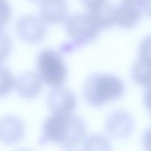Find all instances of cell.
I'll use <instances>...</instances> for the list:
<instances>
[{
  "instance_id": "1",
  "label": "cell",
  "mask_w": 151,
  "mask_h": 151,
  "mask_svg": "<svg viewBox=\"0 0 151 151\" xmlns=\"http://www.w3.org/2000/svg\"><path fill=\"white\" fill-rule=\"evenodd\" d=\"M43 130L46 141L67 147L79 145L84 139L86 131L83 120L71 114H53L46 120Z\"/></svg>"
},
{
  "instance_id": "6",
  "label": "cell",
  "mask_w": 151,
  "mask_h": 151,
  "mask_svg": "<svg viewBox=\"0 0 151 151\" xmlns=\"http://www.w3.org/2000/svg\"><path fill=\"white\" fill-rule=\"evenodd\" d=\"M47 101L53 114L59 115L71 114L76 104L74 94L68 89L60 86L50 91Z\"/></svg>"
},
{
  "instance_id": "7",
  "label": "cell",
  "mask_w": 151,
  "mask_h": 151,
  "mask_svg": "<svg viewBox=\"0 0 151 151\" xmlns=\"http://www.w3.org/2000/svg\"><path fill=\"white\" fill-rule=\"evenodd\" d=\"M134 81L140 85L149 87L150 82V40L145 38L139 47V58L132 70Z\"/></svg>"
},
{
  "instance_id": "11",
  "label": "cell",
  "mask_w": 151,
  "mask_h": 151,
  "mask_svg": "<svg viewBox=\"0 0 151 151\" xmlns=\"http://www.w3.org/2000/svg\"><path fill=\"white\" fill-rule=\"evenodd\" d=\"M133 120L125 111H116L109 117L106 122L107 131L111 136L124 138L129 136L133 131Z\"/></svg>"
},
{
  "instance_id": "14",
  "label": "cell",
  "mask_w": 151,
  "mask_h": 151,
  "mask_svg": "<svg viewBox=\"0 0 151 151\" xmlns=\"http://www.w3.org/2000/svg\"><path fill=\"white\" fill-rule=\"evenodd\" d=\"M15 84V80L11 71L6 68L0 66V98L10 93Z\"/></svg>"
},
{
  "instance_id": "17",
  "label": "cell",
  "mask_w": 151,
  "mask_h": 151,
  "mask_svg": "<svg viewBox=\"0 0 151 151\" xmlns=\"http://www.w3.org/2000/svg\"><path fill=\"white\" fill-rule=\"evenodd\" d=\"M10 5L6 0H0V30L7 24L11 17Z\"/></svg>"
},
{
  "instance_id": "16",
  "label": "cell",
  "mask_w": 151,
  "mask_h": 151,
  "mask_svg": "<svg viewBox=\"0 0 151 151\" xmlns=\"http://www.w3.org/2000/svg\"><path fill=\"white\" fill-rule=\"evenodd\" d=\"M84 147L88 150L89 148H104L109 147V141L106 137L101 136H93L90 137L86 140Z\"/></svg>"
},
{
  "instance_id": "8",
  "label": "cell",
  "mask_w": 151,
  "mask_h": 151,
  "mask_svg": "<svg viewBox=\"0 0 151 151\" xmlns=\"http://www.w3.org/2000/svg\"><path fill=\"white\" fill-rule=\"evenodd\" d=\"M40 17L45 23L58 24L66 22L68 10L66 0H43Z\"/></svg>"
},
{
  "instance_id": "3",
  "label": "cell",
  "mask_w": 151,
  "mask_h": 151,
  "mask_svg": "<svg viewBox=\"0 0 151 151\" xmlns=\"http://www.w3.org/2000/svg\"><path fill=\"white\" fill-rule=\"evenodd\" d=\"M66 29L71 42L62 47L65 52L85 45L96 39L100 29L90 14H80L68 17Z\"/></svg>"
},
{
  "instance_id": "5",
  "label": "cell",
  "mask_w": 151,
  "mask_h": 151,
  "mask_svg": "<svg viewBox=\"0 0 151 151\" xmlns=\"http://www.w3.org/2000/svg\"><path fill=\"white\" fill-rule=\"evenodd\" d=\"M17 30L20 37L31 44L39 43L46 34V28L40 17L33 15L23 17L17 22Z\"/></svg>"
},
{
  "instance_id": "13",
  "label": "cell",
  "mask_w": 151,
  "mask_h": 151,
  "mask_svg": "<svg viewBox=\"0 0 151 151\" xmlns=\"http://www.w3.org/2000/svg\"><path fill=\"white\" fill-rule=\"evenodd\" d=\"M116 7L106 1L99 8L89 14L92 16L100 29H108L116 23Z\"/></svg>"
},
{
  "instance_id": "10",
  "label": "cell",
  "mask_w": 151,
  "mask_h": 151,
  "mask_svg": "<svg viewBox=\"0 0 151 151\" xmlns=\"http://www.w3.org/2000/svg\"><path fill=\"white\" fill-rule=\"evenodd\" d=\"M144 14L136 3L122 0L116 9V22L122 28L130 29L137 25Z\"/></svg>"
},
{
  "instance_id": "12",
  "label": "cell",
  "mask_w": 151,
  "mask_h": 151,
  "mask_svg": "<svg viewBox=\"0 0 151 151\" xmlns=\"http://www.w3.org/2000/svg\"><path fill=\"white\" fill-rule=\"evenodd\" d=\"M16 86L19 93L24 98L32 99L37 97L43 86L42 78L35 72L22 74L17 78Z\"/></svg>"
},
{
  "instance_id": "9",
  "label": "cell",
  "mask_w": 151,
  "mask_h": 151,
  "mask_svg": "<svg viewBox=\"0 0 151 151\" xmlns=\"http://www.w3.org/2000/svg\"><path fill=\"white\" fill-rule=\"evenodd\" d=\"M24 125L16 116L7 115L0 119V140L7 145H14L23 137Z\"/></svg>"
},
{
  "instance_id": "19",
  "label": "cell",
  "mask_w": 151,
  "mask_h": 151,
  "mask_svg": "<svg viewBox=\"0 0 151 151\" xmlns=\"http://www.w3.org/2000/svg\"><path fill=\"white\" fill-rule=\"evenodd\" d=\"M30 1H34V2H41V1H43V0H30Z\"/></svg>"
},
{
  "instance_id": "2",
  "label": "cell",
  "mask_w": 151,
  "mask_h": 151,
  "mask_svg": "<svg viewBox=\"0 0 151 151\" xmlns=\"http://www.w3.org/2000/svg\"><path fill=\"white\" fill-rule=\"evenodd\" d=\"M122 80L112 75L95 74L88 77L84 87L87 102L94 107H100L107 102L118 99L124 93Z\"/></svg>"
},
{
  "instance_id": "4",
  "label": "cell",
  "mask_w": 151,
  "mask_h": 151,
  "mask_svg": "<svg viewBox=\"0 0 151 151\" xmlns=\"http://www.w3.org/2000/svg\"><path fill=\"white\" fill-rule=\"evenodd\" d=\"M37 66L39 75L49 86L60 87L65 82L67 70L61 55L55 50L46 49L39 55Z\"/></svg>"
},
{
  "instance_id": "15",
  "label": "cell",
  "mask_w": 151,
  "mask_h": 151,
  "mask_svg": "<svg viewBox=\"0 0 151 151\" xmlns=\"http://www.w3.org/2000/svg\"><path fill=\"white\" fill-rule=\"evenodd\" d=\"M12 48L11 38L8 34L0 30V64L8 58Z\"/></svg>"
},
{
  "instance_id": "18",
  "label": "cell",
  "mask_w": 151,
  "mask_h": 151,
  "mask_svg": "<svg viewBox=\"0 0 151 151\" xmlns=\"http://www.w3.org/2000/svg\"><path fill=\"white\" fill-rule=\"evenodd\" d=\"M89 13L96 10L106 1V0H81Z\"/></svg>"
}]
</instances>
